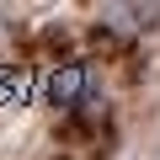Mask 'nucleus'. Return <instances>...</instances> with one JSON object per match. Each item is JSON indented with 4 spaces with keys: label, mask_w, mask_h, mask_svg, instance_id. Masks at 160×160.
I'll return each mask as SVG.
<instances>
[{
    "label": "nucleus",
    "mask_w": 160,
    "mask_h": 160,
    "mask_svg": "<svg viewBox=\"0 0 160 160\" xmlns=\"http://www.w3.org/2000/svg\"><path fill=\"white\" fill-rule=\"evenodd\" d=\"M48 96H53V107L80 112V107H91V102H96V80H91V69H86V64H64V69L53 75Z\"/></svg>",
    "instance_id": "f257e3e1"
},
{
    "label": "nucleus",
    "mask_w": 160,
    "mask_h": 160,
    "mask_svg": "<svg viewBox=\"0 0 160 160\" xmlns=\"http://www.w3.org/2000/svg\"><path fill=\"white\" fill-rule=\"evenodd\" d=\"M139 22H144V6H107L102 11V27H112V32H128Z\"/></svg>",
    "instance_id": "f03ea898"
}]
</instances>
